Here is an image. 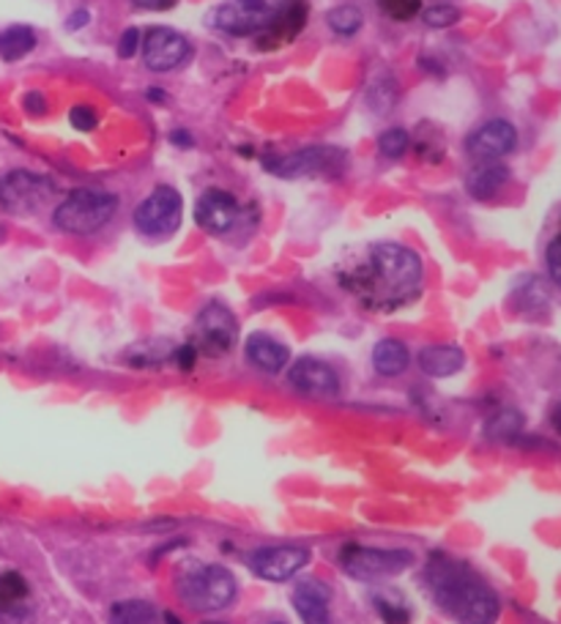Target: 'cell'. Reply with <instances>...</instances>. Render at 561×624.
Returning a JSON list of instances; mask_svg holds the SVG:
<instances>
[{"label":"cell","mask_w":561,"mask_h":624,"mask_svg":"<svg viewBox=\"0 0 561 624\" xmlns=\"http://www.w3.org/2000/svg\"><path fill=\"white\" fill-rule=\"evenodd\" d=\"M326 22H329V28L337 36H354L362 28L364 17L356 6L345 3V6H337V9H332L329 14H326Z\"/></svg>","instance_id":"cell-25"},{"label":"cell","mask_w":561,"mask_h":624,"mask_svg":"<svg viewBox=\"0 0 561 624\" xmlns=\"http://www.w3.org/2000/svg\"><path fill=\"white\" fill-rule=\"evenodd\" d=\"M52 192L56 187L41 173L9 170L0 176V206L11 214H20V217L39 212L50 201Z\"/></svg>","instance_id":"cell-9"},{"label":"cell","mask_w":561,"mask_h":624,"mask_svg":"<svg viewBox=\"0 0 561 624\" xmlns=\"http://www.w3.org/2000/svg\"><path fill=\"white\" fill-rule=\"evenodd\" d=\"M307 22L304 0H225L208 14V26L228 36H255L285 45Z\"/></svg>","instance_id":"cell-3"},{"label":"cell","mask_w":561,"mask_h":624,"mask_svg":"<svg viewBox=\"0 0 561 624\" xmlns=\"http://www.w3.org/2000/svg\"><path fill=\"white\" fill-rule=\"evenodd\" d=\"M274 624H285V622H274Z\"/></svg>","instance_id":"cell-40"},{"label":"cell","mask_w":561,"mask_h":624,"mask_svg":"<svg viewBox=\"0 0 561 624\" xmlns=\"http://www.w3.org/2000/svg\"><path fill=\"white\" fill-rule=\"evenodd\" d=\"M345 575H351L354 581H378L400 575L403 569H409L414 564V554L405 548H364V545H345L343 554Z\"/></svg>","instance_id":"cell-6"},{"label":"cell","mask_w":561,"mask_h":624,"mask_svg":"<svg viewBox=\"0 0 561 624\" xmlns=\"http://www.w3.org/2000/svg\"><path fill=\"white\" fill-rule=\"evenodd\" d=\"M69 121H71V126H75V129L91 131V129H97L99 118H97V113H94V107L75 105V107H71V113H69Z\"/></svg>","instance_id":"cell-31"},{"label":"cell","mask_w":561,"mask_h":624,"mask_svg":"<svg viewBox=\"0 0 561 624\" xmlns=\"http://www.w3.org/2000/svg\"><path fill=\"white\" fill-rule=\"evenodd\" d=\"M425 266L414 250L397 242H378L367 250L362 266H356L343 285L351 287L367 308L395 310L414 302L422 291Z\"/></svg>","instance_id":"cell-1"},{"label":"cell","mask_w":561,"mask_h":624,"mask_svg":"<svg viewBox=\"0 0 561 624\" xmlns=\"http://www.w3.org/2000/svg\"><path fill=\"white\" fill-rule=\"evenodd\" d=\"M137 9H146V11H167L178 3V0H132Z\"/></svg>","instance_id":"cell-35"},{"label":"cell","mask_w":561,"mask_h":624,"mask_svg":"<svg viewBox=\"0 0 561 624\" xmlns=\"http://www.w3.org/2000/svg\"><path fill=\"white\" fill-rule=\"evenodd\" d=\"M110 624H157V608L148 599H118L110 608Z\"/></svg>","instance_id":"cell-23"},{"label":"cell","mask_w":561,"mask_h":624,"mask_svg":"<svg viewBox=\"0 0 561 624\" xmlns=\"http://www.w3.org/2000/svg\"><path fill=\"white\" fill-rule=\"evenodd\" d=\"M545 261H548V274H551V280L561 287V236H557L551 244H548Z\"/></svg>","instance_id":"cell-32"},{"label":"cell","mask_w":561,"mask_h":624,"mask_svg":"<svg viewBox=\"0 0 561 624\" xmlns=\"http://www.w3.org/2000/svg\"><path fill=\"white\" fill-rule=\"evenodd\" d=\"M266 170L279 178H302V176H339L348 167V154L329 146L302 148V152L285 156H266Z\"/></svg>","instance_id":"cell-7"},{"label":"cell","mask_w":561,"mask_h":624,"mask_svg":"<svg viewBox=\"0 0 561 624\" xmlns=\"http://www.w3.org/2000/svg\"><path fill=\"white\" fill-rule=\"evenodd\" d=\"M200 624H225V622H200Z\"/></svg>","instance_id":"cell-39"},{"label":"cell","mask_w":561,"mask_h":624,"mask_svg":"<svg viewBox=\"0 0 561 624\" xmlns=\"http://www.w3.org/2000/svg\"><path fill=\"white\" fill-rule=\"evenodd\" d=\"M409 146L411 135L403 126H392V129H386L384 135L378 137V152L381 156H386V159H400V156L409 152Z\"/></svg>","instance_id":"cell-26"},{"label":"cell","mask_w":561,"mask_h":624,"mask_svg":"<svg viewBox=\"0 0 561 624\" xmlns=\"http://www.w3.org/2000/svg\"><path fill=\"white\" fill-rule=\"evenodd\" d=\"M515 146H518V129L510 121H501V118H493V121L482 124L480 129L465 140L469 154L480 162H499L501 156L515 152Z\"/></svg>","instance_id":"cell-15"},{"label":"cell","mask_w":561,"mask_h":624,"mask_svg":"<svg viewBox=\"0 0 561 624\" xmlns=\"http://www.w3.org/2000/svg\"><path fill=\"white\" fill-rule=\"evenodd\" d=\"M135 227L148 238H163L178 231L184 220V201L178 189L157 187L135 208Z\"/></svg>","instance_id":"cell-8"},{"label":"cell","mask_w":561,"mask_h":624,"mask_svg":"<svg viewBox=\"0 0 561 624\" xmlns=\"http://www.w3.org/2000/svg\"><path fill=\"white\" fill-rule=\"evenodd\" d=\"M375 611L381 614V620L386 624H409L411 622V611L405 608L403 603H392V599L386 597H375Z\"/></svg>","instance_id":"cell-30"},{"label":"cell","mask_w":561,"mask_h":624,"mask_svg":"<svg viewBox=\"0 0 561 624\" xmlns=\"http://www.w3.org/2000/svg\"><path fill=\"white\" fill-rule=\"evenodd\" d=\"M176 592L195 614H217L236 603L238 581L223 564L193 562L178 573Z\"/></svg>","instance_id":"cell-4"},{"label":"cell","mask_w":561,"mask_h":624,"mask_svg":"<svg viewBox=\"0 0 561 624\" xmlns=\"http://www.w3.org/2000/svg\"><path fill=\"white\" fill-rule=\"evenodd\" d=\"M36 603L26 575L9 569L0 573V624H33Z\"/></svg>","instance_id":"cell-13"},{"label":"cell","mask_w":561,"mask_h":624,"mask_svg":"<svg viewBox=\"0 0 561 624\" xmlns=\"http://www.w3.org/2000/svg\"><path fill=\"white\" fill-rule=\"evenodd\" d=\"M378 6L386 17H392V20L409 22L411 17L420 14L422 0H378Z\"/></svg>","instance_id":"cell-29"},{"label":"cell","mask_w":561,"mask_h":624,"mask_svg":"<svg viewBox=\"0 0 561 624\" xmlns=\"http://www.w3.org/2000/svg\"><path fill=\"white\" fill-rule=\"evenodd\" d=\"M510 182V170L499 162H480L474 170L465 178V189L474 201H488V197L499 195V189Z\"/></svg>","instance_id":"cell-20"},{"label":"cell","mask_w":561,"mask_h":624,"mask_svg":"<svg viewBox=\"0 0 561 624\" xmlns=\"http://www.w3.org/2000/svg\"><path fill=\"white\" fill-rule=\"evenodd\" d=\"M238 321L225 304L211 302L200 310L195 321V348H200L208 357H223L236 345Z\"/></svg>","instance_id":"cell-10"},{"label":"cell","mask_w":561,"mask_h":624,"mask_svg":"<svg viewBox=\"0 0 561 624\" xmlns=\"http://www.w3.org/2000/svg\"><path fill=\"white\" fill-rule=\"evenodd\" d=\"M307 562L309 550L304 545H266L249 554V569L272 584L291 581L302 573V567H307Z\"/></svg>","instance_id":"cell-12"},{"label":"cell","mask_w":561,"mask_h":624,"mask_svg":"<svg viewBox=\"0 0 561 624\" xmlns=\"http://www.w3.org/2000/svg\"><path fill=\"white\" fill-rule=\"evenodd\" d=\"M22 105H26V110L31 113V116H45L47 113V101H45V96L41 94H28L26 99H22Z\"/></svg>","instance_id":"cell-34"},{"label":"cell","mask_w":561,"mask_h":624,"mask_svg":"<svg viewBox=\"0 0 561 624\" xmlns=\"http://www.w3.org/2000/svg\"><path fill=\"white\" fill-rule=\"evenodd\" d=\"M173 140H176V143H187V146H193V137H187V135H184V131H176V135H173Z\"/></svg>","instance_id":"cell-37"},{"label":"cell","mask_w":561,"mask_h":624,"mask_svg":"<svg viewBox=\"0 0 561 624\" xmlns=\"http://www.w3.org/2000/svg\"><path fill=\"white\" fill-rule=\"evenodd\" d=\"M140 47V31L137 28H127L121 33V41H118V58H132Z\"/></svg>","instance_id":"cell-33"},{"label":"cell","mask_w":561,"mask_h":624,"mask_svg":"<svg viewBox=\"0 0 561 624\" xmlns=\"http://www.w3.org/2000/svg\"><path fill=\"white\" fill-rule=\"evenodd\" d=\"M88 17H91V14H88V11H86V9H82V11H75V14H71V17H69L67 28H69V31H77V28L88 26Z\"/></svg>","instance_id":"cell-36"},{"label":"cell","mask_w":561,"mask_h":624,"mask_svg":"<svg viewBox=\"0 0 561 624\" xmlns=\"http://www.w3.org/2000/svg\"><path fill=\"white\" fill-rule=\"evenodd\" d=\"M521 428H523L521 413H518V411H501L499 417H493L491 422H488V436L506 441V438L515 436Z\"/></svg>","instance_id":"cell-27"},{"label":"cell","mask_w":561,"mask_h":624,"mask_svg":"<svg viewBox=\"0 0 561 624\" xmlns=\"http://www.w3.org/2000/svg\"><path fill=\"white\" fill-rule=\"evenodd\" d=\"M244 353H247V362L253 364V368L264 370L268 376L279 373V370H285V364L291 362L288 345H283L279 340H274L272 334H264V332L249 334L247 345H244Z\"/></svg>","instance_id":"cell-18"},{"label":"cell","mask_w":561,"mask_h":624,"mask_svg":"<svg viewBox=\"0 0 561 624\" xmlns=\"http://www.w3.org/2000/svg\"><path fill=\"white\" fill-rule=\"evenodd\" d=\"M395 101H397L395 77H390V75L375 77V82L370 86V91H367V105L373 107L375 116H384V113H390L392 107H395Z\"/></svg>","instance_id":"cell-24"},{"label":"cell","mask_w":561,"mask_h":624,"mask_svg":"<svg viewBox=\"0 0 561 624\" xmlns=\"http://www.w3.org/2000/svg\"><path fill=\"white\" fill-rule=\"evenodd\" d=\"M165 622L167 624H181V622H178V616H173V614H165Z\"/></svg>","instance_id":"cell-38"},{"label":"cell","mask_w":561,"mask_h":624,"mask_svg":"<svg viewBox=\"0 0 561 624\" xmlns=\"http://www.w3.org/2000/svg\"><path fill=\"white\" fill-rule=\"evenodd\" d=\"M238 214V201L225 189H206L195 203V222L211 236H223L236 227Z\"/></svg>","instance_id":"cell-14"},{"label":"cell","mask_w":561,"mask_h":624,"mask_svg":"<svg viewBox=\"0 0 561 624\" xmlns=\"http://www.w3.org/2000/svg\"><path fill=\"white\" fill-rule=\"evenodd\" d=\"M422 20H425V26L430 28H452L461 20V9L452 3H433L430 9H425Z\"/></svg>","instance_id":"cell-28"},{"label":"cell","mask_w":561,"mask_h":624,"mask_svg":"<svg viewBox=\"0 0 561 624\" xmlns=\"http://www.w3.org/2000/svg\"><path fill=\"white\" fill-rule=\"evenodd\" d=\"M409 364H411L409 348H405L395 338L381 340V343L373 348V368L378 376L397 378V376H403L405 370H409Z\"/></svg>","instance_id":"cell-21"},{"label":"cell","mask_w":561,"mask_h":624,"mask_svg":"<svg viewBox=\"0 0 561 624\" xmlns=\"http://www.w3.org/2000/svg\"><path fill=\"white\" fill-rule=\"evenodd\" d=\"M142 45V61L151 71L157 75H165V71L178 69L189 61L193 56V45H189L187 36H181L173 28H148L146 39L140 41Z\"/></svg>","instance_id":"cell-11"},{"label":"cell","mask_w":561,"mask_h":624,"mask_svg":"<svg viewBox=\"0 0 561 624\" xmlns=\"http://www.w3.org/2000/svg\"><path fill=\"white\" fill-rule=\"evenodd\" d=\"M416 362H420L422 373L430 378H450L463 370L465 353L457 345H427L422 348Z\"/></svg>","instance_id":"cell-19"},{"label":"cell","mask_w":561,"mask_h":624,"mask_svg":"<svg viewBox=\"0 0 561 624\" xmlns=\"http://www.w3.org/2000/svg\"><path fill=\"white\" fill-rule=\"evenodd\" d=\"M36 47V33L28 26H11L0 31V58L3 61H20Z\"/></svg>","instance_id":"cell-22"},{"label":"cell","mask_w":561,"mask_h":624,"mask_svg":"<svg viewBox=\"0 0 561 624\" xmlns=\"http://www.w3.org/2000/svg\"><path fill=\"white\" fill-rule=\"evenodd\" d=\"M294 608L304 624H334L332 589L318 578L298 581L294 589Z\"/></svg>","instance_id":"cell-17"},{"label":"cell","mask_w":561,"mask_h":624,"mask_svg":"<svg viewBox=\"0 0 561 624\" xmlns=\"http://www.w3.org/2000/svg\"><path fill=\"white\" fill-rule=\"evenodd\" d=\"M288 378L294 383V389L304 394H313V398H332V394L339 392V378L334 373L332 364L321 362L315 357H304L294 362Z\"/></svg>","instance_id":"cell-16"},{"label":"cell","mask_w":561,"mask_h":624,"mask_svg":"<svg viewBox=\"0 0 561 624\" xmlns=\"http://www.w3.org/2000/svg\"><path fill=\"white\" fill-rule=\"evenodd\" d=\"M425 584L433 603L457 624H495L499 620V594L461 559L444 554L430 556Z\"/></svg>","instance_id":"cell-2"},{"label":"cell","mask_w":561,"mask_h":624,"mask_svg":"<svg viewBox=\"0 0 561 624\" xmlns=\"http://www.w3.org/2000/svg\"><path fill=\"white\" fill-rule=\"evenodd\" d=\"M118 212V197L105 189H75L52 212V225L71 236H91Z\"/></svg>","instance_id":"cell-5"}]
</instances>
